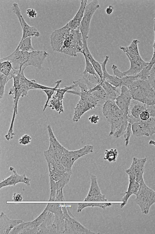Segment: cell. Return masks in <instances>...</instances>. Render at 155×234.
<instances>
[{
	"mask_svg": "<svg viewBox=\"0 0 155 234\" xmlns=\"http://www.w3.org/2000/svg\"><path fill=\"white\" fill-rule=\"evenodd\" d=\"M31 140L32 138L30 135L25 134L22 135L19 139V143L22 145H26L31 143Z\"/></svg>",
	"mask_w": 155,
	"mask_h": 234,
	"instance_id": "ab89813d",
	"label": "cell"
},
{
	"mask_svg": "<svg viewBox=\"0 0 155 234\" xmlns=\"http://www.w3.org/2000/svg\"><path fill=\"white\" fill-rule=\"evenodd\" d=\"M133 134L137 137L150 136L155 134V118L146 120L137 119L131 124Z\"/></svg>",
	"mask_w": 155,
	"mask_h": 234,
	"instance_id": "30bf717a",
	"label": "cell"
},
{
	"mask_svg": "<svg viewBox=\"0 0 155 234\" xmlns=\"http://www.w3.org/2000/svg\"><path fill=\"white\" fill-rule=\"evenodd\" d=\"M26 12L28 17L31 19L35 18L37 15V12L35 9L32 8L27 9Z\"/></svg>",
	"mask_w": 155,
	"mask_h": 234,
	"instance_id": "f6af8a7d",
	"label": "cell"
},
{
	"mask_svg": "<svg viewBox=\"0 0 155 234\" xmlns=\"http://www.w3.org/2000/svg\"><path fill=\"white\" fill-rule=\"evenodd\" d=\"M147 161L145 158H138L134 157L131 165L136 173V181L140 182L143 179L144 166Z\"/></svg>",
	"mask_w": 155,
	"mask_h": 234,
	"instance_id": "cb8c5ba5",
	"label": "cell"
},
{
	"mask_svg": "<svg viewBox=\"0 0 155 234\" xmlns=\"http://www.w3.org/2000/svg\"><path fill=\"white\" fill-rule=\"evenodd\" d=\"M62 81L61 80H58L55 83L56 84L55 86L51 89H45L42 90L46 94L47 99L46 103L44 105L43 111H44L47 107L48 106V103L50 100L51 99L53 94L54 93V92L56 91L57 89L59 88L60 84L62 83Z\"/></svg>",
	"mask_w": 155,
	"mask_h": 234,
	"instance_id": "d6a6232c",
	"label": "cell"
},
{
	"mask_svg": "<svg viewBox=\"0 0 155 234\" xmlns=\"http://www.w3.org/2000/svg\"><path fill=\"white\" fill-rule=\"evenodd\" d=\"M61 208L64 216V230L63 234H98L85 227L77 221L65 204L61 203Z\"/></svg>",
	"mask_w": 155,
	"mask_h": 234,
	"instance_id": "5b68a950",
	"label": "cell"
},
{
	"mask_svg": "<svg viewBox=\"0 0 155 234\" xmlns=\"http://www.w3.org/2000/svg\"><path fill=\"white\" fill-rule=\"evenodd\" d=\"M45 208L54 215V223L57 227L56 234H63L65 217L62 209L61 203H48Z\"/></svg>",
	"mask_w": 155,
	"mask_h": 234,
	"instance_id": "5bb4252c",
	"label": "cell"
},
{
	"mask_svg": "<svg viewBox=\"0 0 155 234\" xmlns=\"http://www.w3.org/2000/svg\"><path fill=\"white\" fill-rule=\"evenodd\" d=\"M31 38L32 37H29L20 41L17 47L19 50L24 52H30L35 50L32 46Z\"/></svg>",
	"mask_w": 155,
	"mask_h": 234,
	"instance_id": "4dcf8cb0",
	"label": "cell"
},
{
	"mask_svg": "<svg viewBox=\"0 0 155 234\" xmlns=\"http://www.w3.org/2000/svg\"><path fill=\"white\" fill-rule=\"evenodd\" d=\"M23 34L20 41L29 37L34 36L36 38L39 37L40 33L35 27L29 25L25 21L23 16L22 17V23L20 24Z\"/></svg>",
	"mask_w": 155,
	"mask_h": 234,
	"instance_id": "4316f807",
	"label": "cell"
},
{
	"mask_svg": "<svg viewBox=\"0 0 155 234\" xmlns=\"http://www.w3.org/2000/svg\"><path fill=\"white\" fill-rule=\"evenodd\" d=\"M79 96L80 100L74 109L72 119L73 122L78 121L85 112L95 108L98 103L97 101L88 91H80Z\"/></svg>",
	"mask_w": 155,
	"mask_h": 234,
	"instance_id": "8992f818",
	"label": "cell"
},
{
	"mask_svg": "<svg viewBox=\"0 0 155 234\" xmlns=\"http://www.w3.org/2000/svg\"><path fill=\"white\" fill-rule=\"evenodd\" d=\"M140 185L135 202L140 207L142 213L147 214L150 207L155 203V191L146 185L143 179L140 181Z\"/></svg>",
	"mask_w": 155,
	"mask_h": 234,
	"instance_id": "277c9868",
	"label": "cell"
},
{
	"mask_svg": "<svg viewBox=\"0 0 155 234\" xmlns=\"http://www.w3.org/2000/svg\"><path fill=\"white\" fill-rule=\"evenodd\" d=\"M109 59V56H106L104 61L100 62L103 72V80H105L114 86L120 87L121 86V79L114 75H110L107 72L106 66Z\"/></svg>",
	"mask_w": 155,
	"mask_h": 234,
	"instance_id": "44dd1931",
	"label": "cell"
},
{
	"mask_svg": "<svg viewBox=\"0 0 155 234\" xmlns=\"http://www.w3.org/2000/svg\"><path fill=\"white\" fill-rule=\"evenodd\" d=\"M147 105L146 109L140 114L139 116V120H146L151 117L150 114L147 110Z\"/></svg>",
	"mask_w": 155,
	"mask_h": 234,
	"instance_id": "7bdbcfd3",
	"label": "cell"
},
{
	"mask_svg": "<svg viewBox=\"0 0 155 234\" xmlns=\"http://www.w3.org/2000/svg\"><path fill=\"white\" fill-rule=\"evenodd\" d=\"M47 129L50 144L48 149L46 151L55 161L60 163L61 158L68 150L64 148L58 141L50 125L47 126Z\"/></svg>",
	"mask_w": 155,
	"mask_h": 234,
	"instance_id": "9c48e42d",
	"label": "cell"
},
{
	"mask_svg": "<svg viewBox=\"0 0 155 234\" xmlns=\"http://www.w3.org/2000/svg\"><path fill=\"white\" fill-rule=\"evenodd\" d=\"M149 144L155 146V141L154 140H151L149 141Z\"/></svg>",
	"mask_w": 155,
	"mask_h": 234,
	"instance_id": "681fc988",
	"label": "cell"
},
{
	"mask_svg": "<svg viewBox=\"0 0 155 234\" xmlns=\"http://www.w3.org/2000/svg\"><path fill=\"white\" fill-rule=\"evenodd\" d=\"M146 80L155 90V73L149 74Z\"/></svg>",
	"mask_w": 155,
	"mask_h": 234,
	"instance_id": "ee69618b",
	"label": "cell"
},
{
	"mask_svg": "<svg viewBox=\"0 0 155 234\" xmlns=\"http://www.w3.org/2000/svg\"><path fill=\"white\" fill-rule=\"evenodd\" d=\"M110 203H83L78 204L77 212H81L84 209L89 207H97L105 209L107 207L110 206Z\"/></svg>",
	"mask_w": 155,
	"mask_h": 234,
	"instance_id": "f546056e",
	"label": "cell"
},
{
	"mask_svg": "<svg viewBox=\"0 0 155 234\" xmlns=\"http://www.w3.org/2000/svg\"><path fill=\"white\" fill-rule=\"evenodd\" d=\"M72 174V170L68 171L58 181L54 182L49 181L51 190L50 196V199H54L57 191L63 189L64 186L69 182Z\"/></svg>",
	"mask_w": 155,
	"mask_h": 234,
	"instance_id": "d6986e66",
	"label": "cell"
},
{
	"mask_svg": "<svg viewBox=\"0 0 155 234\" xmlns=\"http://www.w3.org/2000/svg\"><path fill=\"white\" fill-rule=\"evenodd\" d=\"M121 79V86L129 89L133 99L148 105H155V90L147 80L140 79L137 75L125 76Z\"/></svg>",
	"mask_w": 155,
	"mask_h": 234,
	"instance_id": "7a4b0ae2",
	"label": "cell"
},
{
	"mask_svg": "<svg viewBox=\"0 0 155 234\" xmlns=\"http://www.w3.org/2000/svg\"><path fill=\"white\" fill-rule=\"evenodd\" d=\"M98 101L97 106H101L106 101V92L102 87L101 82L88 91Z\"/></svg>",
	"mask_w": 155,
	"mask_h": 234,
	"instance_id": "484cf974",
	"label": "cell"
},
{
	"mask_svg": "<svg viewBox=\"0 0 155 234\" xmlns=\"http://www.w3.org/2000/svg\"><path fill=\"white\" fill-rule=\"evenodd\" d=\"M154 23L153 25V30L154 33V41L153 45V53L152 58L149 62V65L152 67L153 65L155 63V16L154 18Z\"/></svg>",
	"mask_w": 155,
	"mask_h": 234,
	"instance_id": "b9f144b4",
	"label": "cell"
},
{
	"mask_svg": "<svg viewBox=\"0 0 155 234\" xmlns=\"http://www.w3.org/2000/svg\"><path fill=\"white\" fill-rule=\"evenodd\" d=\"M111 68L113 70L114 75L120 79L124 76L123 72H121L119 70L118 66L117 65L114 64H113Z\"/></svg>",
	"mask_w": 155,
	"mask_h": 234,
	"instance_id": "60d3db41",
	"label": "cell"
},
{
	"mask_svg": "<svg viewBox=\"0 0 155 234\" xmlns=\"http://www.w3.org/2000/svg\"><path fill=\"white\" fill-rule=\"evenodd\" d=\"M78 87L77 85L74 84L68 86H65L62 88H58L56 90V93L50 101V104L48 106L52 109L58 112L59 114L64 112L63 101L64 94L70 90L74 89Z\"/></svg>",
	"mask_w": 155,
	"mask_h": 234,
	"instance_id": "2e32d148",
	"label": "cell"
},
{
	"mask_svg": "<svg viewBox=\"0 0 155 234\" xmlns=\"http://www.w3.org/2000/svg\"><path fill=\"white\" fill-rule=\"evenodd\" d=\"M85 60V66L83 74L88 73L94 76L97 79L100 80L99 76L96 72L93 66L89 61L87 57L84 54H83Z\"/></svg>",
	"mask_w": 155,
	"mask_h": 234,
	"instance_id": "d590c367",
	"label": "cell"
},
{
	"mask_svg": "<svg viewBox=\"0 0 155 234\" xmlns=\"http://www.w3.org/2000/svg\"><path fill=\"white\" fill-rule=\"evenodd\" d=\"M88 119L91 124H97L98 123L99 117L98 115L94 114L90 116Z\"/></svg>",
	"mask_w": 155,
	"mask_h": 234,
	"instance_id": "bcb514c9",
	"label": "cell"
},
{
	"mask_svg": "<svg viewBox=\"0 0 155 234\" xmlns=\"http://www.w3.org/2000/svg\"><path fill=\"white\" fill-rule=\"evenodd\" d=\"M101 86L105 90L106 93V100H115L120 93V87H117L111 85L107 81L102 80L101 82Z\"/></svg>",
	"mask_w": 155,
	"mask_h": 234,
	"instance_id": "d4e9b609",
	"label": "cell"
},
{
	"mask_svg": "<svg viewBox=\"0 0 155 234\" xmlns=\"http://www.w3.org/2000/svg\"><path fill=\"white\" fill-rule=\"evenodd\" d=\"M94 146L87 145L75 150H68L61 159L60 163L66 171L71 170L75 161L81 157L93 152Z\"/></svg>",
	"mask_w": 155,
	"mask_h": 234,
	"instance_id": "52a82bcc",
	"label": "cell"
},
{
	"mask_svg": "<svg viewBox=\"0 0 155 234\" xmlns=\"http://www.w3.org/2000/svg\"><path fill=\"white\" fill-rule=\"evenodd\" d=\"M11 172L8 177L3 179L0 182V189L6 186H14L19 183H22L28 186L30 185L31 179L25 175H20L18 174L15 168L11 166L9 168Z\"/></svg>",
	"mask_w": 155,
	"mask_h": 234,
	"instance_id": "e0dca14e",
	"label": "cell"
},
{
	"mask_svg": "<svg viewBox=\"0 0 155 234\" xmlns=\"http://www.w3.org/2000/svg\"><path fill=\"white\" fill-rule=\"evenodd\" d=\"M48 212V211L45 208L35 219L27 222L23 221L15 226L9 234H25L28 231L39 226L43 221Z\"/></svg>",
	"mask_w": 155,
	"mask_h": 234,
	"instance_id": "9a60e30c",
	"label": "cell"
},
{
	"mask_svg": "<svg viewBox=\"0 0 155 234\" xmlns=\"http://www.w3.org/2000/svg\"><path fill=\"white\" fill-rule=\"evenodd\" d=\"M98 0H94L87 4L84 11V16L79 27L82 37V39H87L90 30L91 21L94 14L100 8Z\"/></svg>",
	"mask_w": 155,
	"mask_h": 234,
	"instance_id": "ba28073f",
	"label": "cell"
},
{
	"mask_svg": "<svg viewBox=\"0 0 155 234\" xmlns=\"http://www.w3.org/2000/svg\"><path fill=\"white\" fill-rule=\"evenodd\" d=\"M71 30L66 24L55 29L50 36V43L53 51L60 52L64 41L69 37Z\"/></svg>",
	"mask_w": 155,
	"mask_h": 234,
	"instance_id": "8fae6325",
	"label": "cell"
},
{
	"mask_svg": "<svg viewBox=\"0 0 155 234\" xmlns=\"http://www.w3.org/2000/svg\"><path fill=\"white\" fill-rule=\"evenodd\" d=\"M107 200L106 198L105 195H98L92 196H87L85 198L84 201L89 202H106Z\"/></svg>",
	"mask_w": 155,
	"mask_h": 234,
	"instance_id": "74e56055",
	"label": "cell"
},
{
	"mask_svg": "<svg viewBox=\"0 0 155 234\" xmlns=\"http://www.w3.org/2000/svg\"><path fill=\"white\" fill-rule=\"evenodd\" d=\"M23 197L22 195L18 193H15L12 196V200L14 201L20 202L22 201Z\"/></svg>",
	"mask_w": 155,
	"mask_h": 234,
	"instance_id": "7dc6e473",
	"label": "cell"
},
{
	"mask_svg": "<svg viewBox=\"0 0 155 234\" xmlns=\"http://www.w3.org/2000/svg\"><path fill=\"white\" fill-rule=\"evenodd\" d=\"M132 133L131 124L128 123L127 128L124 134V136L125 143V146H127L129 143V140L131 134Z\"/></svg>",
	"mask_w": 155,
	"mask_h": 234,
	"instance_id": "f35d334b",
	"label": "cell"
},
{
	"mask_svg": "<svg viewBox=\"0 0 155 234\" xmlns=\"http://www.w3.org/2000/svg\"><path fill=\"white\" fill-rule=\"evenodd\" d=\"M54 220L53 214L48 211L42 223L38 226L28 231L25 234H56L57 227Z\"/></svg>",
	"mask_w": 155,
	"mask_h": 234,
	"instance_id": "4fadbf2b",
	"label": "cell"
},
{
	"mask_svg": "<svg viewBox=\"0 0 155 234\" xmlns=\"http://www.w3.org/2000/svg\"><path fill=\"white\" fill-rule=\"evenodd\" d=\"M20 74L19 85L22 93V97L26 96L28 91L32 90L30 86V80L27 79L25 76L24 70L25 69L21 68Z\"/></svg>",
	"mask_w": 155,
	"mask_h": 234,
	"instance_id": "83f0119b",
	"label": "cell"
},
{
	"mask_svg": "<svg viewBox=\"0 0 155 234\" xmlns=\"http://www.w3.org/2000/svg\"><path fill=\"white\" fill-rule=\"evenodd\" d=\"M147 105L132 99L128 108L127 114L139 120L140 114L146 109Z\"/></svg>",
	"mask_w": 155,
	"mask_h": 234,
	"instance_id": "603a6c76",
	"label": "cell"
},
{
	"mask_svg": "<svg viewBox=\"0 0 155 234\" xmlns=\"http://www.w3.org/2000/svg\"><path fill=\"white\" fill-rule=\"evenodd\" d=\"M104 160L110 162H115L118 155V152L116 149L111 148L105 150Z\"/></svg>",
	"mask_w": 155,
	"mask_h": 234,
	"instance_id": "1f68e13d",
	"label": "cell"
},
{
	"mask_svg": "<svg viewBox=\"0 0 155 234\" xmlns=\"http://www.w3.org/2000/svg\"><path fill=\"white\" fill-rule=\"evenodd\" d=\"M102 112L110 125L109 136L118 138L123 136L128 123V114L121 110L113 100H107L104 104Z\"/></svg>",
	"mask_w": 155,
	"mask_h": 234,
	"instance_id": "6da1fadb",
	"label": "cell"
},
{
	"mask_svg": "<svg viewBox=\"0 0 155 234\" xmlns=\"http://www.w3.org/2000/svg\"><path fill=\"white\" fill-rule=\"evenodd\" d=\"M87 5V0H81L80 7L77 12L73 18L67 23L66 24L71 30H76L79 27Z\"/></svg>",
	"mask_w": 155,
	"mask_h": 234,
	"instance_id": "ffe728a7",
	"label": "cell"
},
{
	"mask_svg": "<svg viewBox=\"0 0 155 234\" xmlns=\"http://www.w3.org/2000/svg\"><path fill=\"white\" fill-rule=\"evenodd\" d=\"M120 96L129 107L131 101L133 99L131 92L129 89L124 86H121L120 87Z\"/></svg>",
	"mask_w": 155,
	"mask_h": 234,
	"instance_id": "e575fe53",
	"label": "cell"
},
{
	"mask_svg": "<svg viewBox=\"0 0 155 234\" xmlns=\"http://www.w3.org/2000/svg\"><path fill=\"white\" fill-rule=\"evenodd\" d=\"M87 39L83 40V53L85 55L90 62L96 72L99 76L100 82L103 80V72L100 63L96 61L89 50L87 45Z\"/></svg>",
	"mask_w": 155,
	"mask_h": 234,
	"instance_id": "7402d4cb",
	"label": "cell"
},
{
	"mask_svg": "<svg viewBox=\"0 0 155 234\" xmlns=\"http://www.w3.org/2000/svg\"><path fill=\"white\" fill-rule=\"evenodd\" d=\"M114 7L111 5H109L106 9V12L107 15L111 14L114 11Z\"/></svg>",
	"mask_w": 155,
	"mask_h": 234,
	"instance_id": "c3c4849f",
	"label": "cell"
},
{
	"mask_svg": "<svg viewBox=\"0 0 155 234\" xmlns=\"http://www.w3.org/2000/svg\"><path fill=\"white\" fill-rule=\"evenodd\" d=\"M13 69L12 64L9 61H0V73L8 76Z\"/></svg>",
	"mask_w": 155,
	"mask_h": 234,
	"instance_id": "836d02e7",
	"label": "cell"
},
{
	"mask_svg": "<svg viewBox=\"0 0 155 234\" xmlns=\"http://www.w3.org/2000/svg\"><path fill=\"white\" fill-rule=\"evenodd\" d=\"M44 155L47 163L49 181L56 182L62 177L66 171L64 166L60 163L56 162L45 151Z\"/></svg>",
	"mask_w": 155,
	"mask_h": 234,
	"instance_id": "7c38bea8",
	"label": "cell"
},
{
	"mask_svg": "<svg viewBox=\"0 0 155 234\" xmlns=\"http://www.w3.org/2000/svg\"><path fill=\"white\" fill-rule=\"evenodd\" d=\"M91 185L87 196L102 194L98 184L96 176L95 175H91Z\"/></svg>",
	"mask_w": 155,
	"mask_h": 234,
	"instance_id": "f1b7e54d",
	"label": "cell"
},
{
	"mask_svg": "<svg viewBox=\"0 0 155 234\" xmlns=\"http://www.w3.org/2000/svg\"><path fill=\"white\" fill-rule=\"evenodd\" d=\"M0 76V99L1 100L4 94L5 85L9 80L7 76L1 73Z\"/></svg>",
	"mask_w": 155,
	"mask_h": 234,
	"instance_id": "8d00e7d4",
	"label": "cell"
},
{
	"mask_svg": "<svg viewBox=\"0 0 155 234\" xmlns=\"http://www.w3.org/2000/svg\"><path fill=\"white\" fill-rule=\"evenodd\" d=\"M23 221L21 219H10L2 212L0 215V234H9L15 226Z\"/></svg>",
	"mask_w": 155,
	"mask_h": 234,
	"instance_id": "ac0fdd59",
	"label": "cell"
},
{
	"mask_svg": "<svg viewBox=\"0 0 155 234\" xmlns=\"http://www.w3.org/2000/svg\"><path fill=\"white\" fill-rule=\"evenodd\" d=\"M140 41L134 39L129 45L127 46H120V49L126 53L130 64V69L134 72H138L149 64V62L144 61L139 53L138 44Z\"/></svg>",
	"mask_w": 155,
	"mask_h": 234,
	"instance_id": "3957f363",
	"label": "cell"
}]
</instances>
